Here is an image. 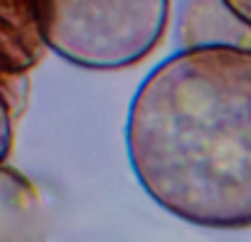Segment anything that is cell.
I'll use <instances>...</instances> for the list:
<instances>
[{
	"label": "cell",
	"instance_id": "cell-4",
	"mask_svg": "<svg viewBox=\"0 0 251 242\" xmlns=\"http://www.w3.org/2000/svg\"><path fill=\"white\" fill-rule=\"evenodd\" d=\"M37 205L32 183L10 166H0V240L20 237V227L30 225Z\"/></svg>",
	"mask_w": 251,
	"mask_h": 242
},
{
	"label": "cell",
	"instance_id": "cell-6",
	"mask_svg": "<svg viewBox=\"0 0 251 242\" xmlns=\"http://www.w3.org/2000/svg\"><path fill=\"white\" fill-rule=\"evenodd\" d=\"M222 5L239 25H244L251 32V0H222Z\"/></svg>",
	"mask_w": 251,
	"mask_h": 242
},
{
	"label": "cell",
	"instance_id": "cell-2",
	"mask_svg": "<svg viewBox=\"0 0 251 242\" xmlns=\"http://www.w3.org/2000/svg\"><path fill=\"white\" fill-rule=\"evenodd\" d=\"M47 47L74 67L116 72L163 42L170 0H37Z\"/></svg>",
	"mask_w": 251,
	"mask_h": 242
},
{
	"label": "cell",
	"instance_id": "cell-1",
	"mask_svg": "<svg viewBox=\"0 0 251 242\" xmlns=\"http://www.w3.org/2000/svg\"><path fill=\"white\" fill-rule=\"evenodd\" d=\"M136 181L177 220L251 227V45H187L136 89L126 121Z\"/></svg>",
	"mask_w": 251,
	"mask_h": 242
},
{
	"label": "cell",
	"instance_id": "cell-3",
	"mask_svg": "<svg viewBox=\"0 0 251 242\" xmlns=\"http://www.w3.org/2000/svg\"><path fill=\"white\" fill-rule=\"evenodd\" d=\"M37 0H0V87L20 114L27 96V74L47 52Z\"/></svg>",
	"mask_w": 251,
	"mask_h": 242
},
{
	"label": "cell",
	"instance_id": "cell-5",
	"mask_svg": "<svg viewBox=\"0 0 251 242\" xmlns=\"http://www.w3.org/2000/svg\"><path fill=\"white\" fill-rule=\"evenodd\" d=\"M15 106L8 96V91L0 87V166H3L10 156L13 149V124H15Z\"/></svg>",
	"mask_w": 251,
	"mask_h": 242
}]
</instances>
